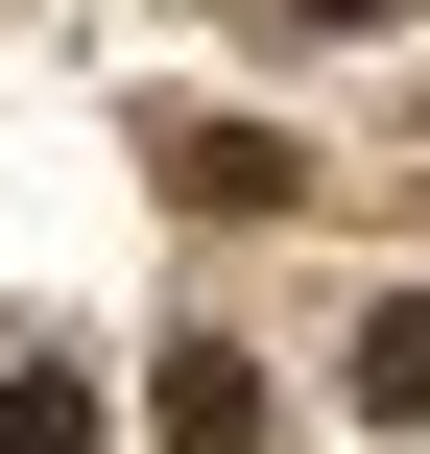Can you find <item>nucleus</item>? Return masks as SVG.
Masks as SVG:
<instances>
[{
    "label": "nucleus",
    "mask_w": 430,
    "mask_h": 454,
    "mask_svg": "<svg viewBox=\"0 0 430 454\" xmlns=\"http://www.w3.org/2000/svg\"><path fill=\"white\" fill-rule=\"evenodd\" d=\"M0 454H96V383H72V359H48V335H24V359H0Z\"/></svg>",
    "instance_id": "nucleus-1"
},
{
    "label": "nucleus",
    "mask_w": 430,
    "mask_h": 454,
    "mask_svg": "<svg viewBox=\"0 0 430 454\" xmlns=\"http://www.w3.org/2000/svg\"><path fill=\"white\" fill-rule=\"evenodd\" d=\"M311 24H359V0H311Z\"/></svg>",
    "instance_id": "nucleus-2"
}]
</instances>
